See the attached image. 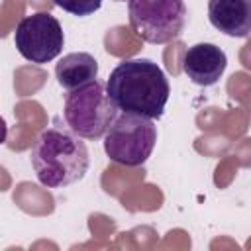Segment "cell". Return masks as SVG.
Instances as JSON below:
<instances>
[{"label":"cell","instance_id":"obj_1","mask_svg":"<svg viewBox=\"0 0 251 251\" xmlns=\"http://www.w3.org/2000/svg\"><path fill=\"white\" fill-rule=\"evenodd\" d=\"M108 94L122 112L159 120L169 102L171 86L165 71L151 59H124L106 82Z\"/></svg>","mask_w":251,"mask_h":251},{"label":"cell","instance_id":"obj_2","mask_svg":"<svg viewBox=\"0 0 251 251\" xmlns=\"http://www.w3.org/2000/svg\"><path fill=\"white\" fill-rule=\"evenodd\" d=\"M31 167L47 188H65L84 178L90 157L80 135L71 127L53 124L43 129L31 147Z\"/></svg>","mask_w":251,"mask_h":251},{"label":"cell","instance_id":"obj_3","mask_svg":"<svg viewBox=\"0 0 251 251\" xmlns=\"http://www.w3.org/2000/svg\"><path fill=\"white\" fill-rule=\"evenodd\" d=\"M118 106L102 80H92L65 96L63 116L67 126L84 139H100L118 118Z\"/></svg>","mask_w":251,"mask_h":251},{"label":"cell","instance_id":"obj_4","mask_svg":"<svg viewBox=\"0 0 251 251\" xmlns=\"http://www.w3.org/2000/svg\"><path fill=\"white\" fill-rule=\"evenodd\" d=\"M157 143V126L151 118L122 112L104 135V151L110 161L124 167L143 165Z\"/></svg>","mask_w":251,"mask_h":251},{"label":"cell","instance_id":"obj_5","mask_svg":"<svg viewBox=\"0 0 251 251\" xmlns=\"http://www.w3.org/2000/svg\"><path fill=\"white\" fill-rule=\"evenodd\" d=\"M129 25L147 43H169L186 27L184 0H127Z\"/></svg>","mask_w":251,"mask_h":251},{"label":"cell","instance_id":"obj_6","mask_svg":"<svg viewBox=\"0 0 251 251\" xmlns=\"http://www.w3.org/2000/svg\"><path fill=\"white\" fill-rule=\"evenodd\" d=\"M14 43L18 53L29 63L43 65L53 61L65 45V33L55 16L49 12H37L24 16L14 31Z\"/></svg>","mask_w":251,"mask_h":251},{"label":"cell","instance_id":"obj_7","mask_svg":"<svg viewBox=\"0 0 251 251\" xmlns=\"http://www.w3.org/2000/svg\"><path fill=\"white\" fill-rule=\"evenodd\" d=\"M227 67L226 53L214 43H196L184 51L182 71L198 86H214Z\"/></svg>","mask_w":251,"mask_h":251},{"label":"cell","instance_id":"obj_8","mask_svg":"<svg viewBox=\"0 0 251 251\" xmlns=\"http://www.w3.org/2000/svg\"><path fill=\"white\" fill-rule=\"evenodd\" d=\"M210 24L229 37L251 33V0H208Z\"/></svg>","mask_w":251,"mask_h":251},{"label":"cell","instance_id":"obj_9","mask_svg":"<svg viewBox=\"0 0 251 251\" xmlns=\"http://www.w3.org/2000/svg\"><path fill=\"white\" fill-rule=\"evenodd\" d=\"M98 76V61L86 51H75L63 55L55 65V78L65 90H76Z\"/></svg>","mask_w":251,"mask_h":251},{"label":"cell","instance_id":"obj_10","mask_svg":"<svg viewBox=\"0 0 251 251\" xmlns=\"http://www.w3.org/2000/svg\"><path fill=\"white\" fill-rule=\"evenodd\" d=\"M53 2L61 10H65L73 16H78V18L90 16L96 10H100V6H102V0H53Z\"/></svg>","mask_w":251,"mask_h":251},{"label":"cell","instance_id":"obj_11","mask_svg":"<svg viewBox=\"0 0 251 251\" xmlns=\"http://www.w3.org/2000/svg\"><path fill=\"white\" fill-rule=\"evenodd\" d=\"M116 2H126V0H116Z\"/></svg>","mask_w":251,"mask_h":251}]
</instances>
